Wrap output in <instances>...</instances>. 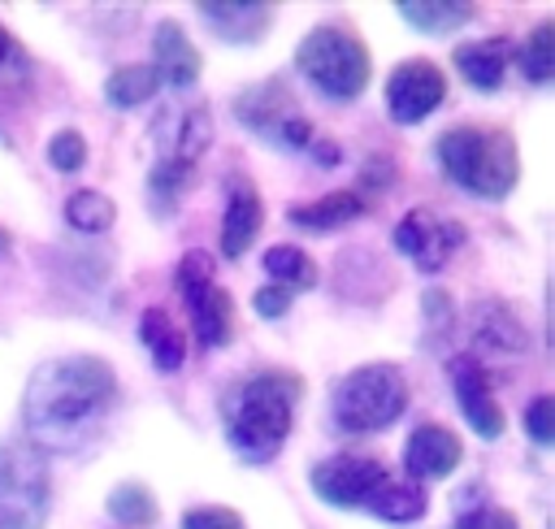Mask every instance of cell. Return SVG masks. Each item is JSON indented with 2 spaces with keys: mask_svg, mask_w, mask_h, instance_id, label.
<instances>
[{
  "mask_svg": "<svg viewBox=\"0 0 555 529\" xmlns=\"http://www.w3.org/2000/svg\"><path fill=\"white\" fill-rule=\"evenodd\" d=\"M113 386H117L113 369L95 356L48 360L35 369V377L26 386V421L43 438L65 434V429L82 425L87 416H95L100 408H108Z\"/></svg>",
  "mask_w": 555,
  "mask_h": 529,
  "instance_id": "1",
  "label": "cell"
},
{
  "mask_svg": "<svg viewBox=\"0 0 555 529\" xmlns=\"http://www.w3.org/2000/svg\"><path fill=\"white\" fill-rule=\"evenodd\" d=\"M295 399H299V377L291 373H256L238 382L221 403L230 447L243 460H269L291 434Z\"/></svg>",
  "mask_w": 555,
  "mask_h": 529,
  "instance_id": "2",
  "label": "cell"
},
{
  "mask_svg": "<svg viewBox=\"0 0 555 529\" xmlns=\"http://www.w3.org/2000/svg\"><path fill=\"white\" fill-rule=\"evenodd\" d=\"M438 160L451 182L481 199H503L520 178L516 143L499 126H451L438 139Z\"/></svg>",
  "mask_w": 555,
  "mask_h": 529,
  "instance_id": "3",
  "label": "cell"
},
{
  "mask_svg": "<svg viewBox=\"0 0 555 529\" xmlns=\"http://www.w3.org/2000/svg\"><path fill=\"white\" fill-rule=\"evenodd\" d=\"M295 65L330 100H356L369 87V48L343 22H325L308 30L295 48Z\"/></svg>",
  "mask_w": 555,
  "mask_h": 529,
  "instance_id": "4",
  "label": "cell"
},
{
  "mask_svg": "<svg viewBox=\"0 0 555 529\" xmlns=\"http://www.w3.org/2000/svg\"><path fill=\"white\" fill-rule=\"evenodd\" d=\"M330 408L343 429L373 434V429H386L408 408V382L395 364H364L343 382H334Z\"/></svg>",
  "mask_w": 555,
  "mask_h": 529,
  "instance_id": "5",
  "label": "cell"
},
{
  "mask_svg": "<svg viewBox=\"0 0 555 529\" xmlns=\"http://www.w3.org/2000/svg\"><path fill=\"white\" fill-rule=\"evenodd\" d=\"M48 520V464L35 447H0V529H43Z\"/></svg>",
  "mask_w": 555,
  "mask_h": 529,
  "instance_id": "6",
  "label": "cell"
},
{
  "mask_svg": "<svg viewBox=\"0 0 555 529\" xmlns=\"http://www.w3.org/2000/svg\"><path fill=\"white\" fill-rule=\"evenodd\" d=\"M182 299H186V312H191V325H195V338L204 347H221L234 330V304L230 295L212 282V260L208 251H186L178 260V273H173Z\"/></svg>",
  "mask_w": 555,
  "mask_h": 529,
  "instance_id": "7",
  "label": "cell"
},
{
  "mask_svg": "<svg viewBox=\"0 0 555 529\" xmlns=\"http://www.w3.org/2000/svg\"><path fill=\"white\" fill-rule=\"evenodd\" d=\"M234 117H238L243 126H251L256 134L278 139L282 147H312V139H317V134H312V121L291 104V91H286V82H278V78L238 91Z\"/></svg>",
  "mask_w": 555,
  "mask_h": 529,
  "instance_id": "8",
  "label": "cell"
},
{
  "mask_svg": "<svg viewBox=\"0 0 555 529\" xmlns=\"http://www.w3.org/2000/svg\"><path fill=\"white\" fill-rule=\"evenodd\" d=\"M308 481L334 507H369L377 499V490L390 481V473H386V464H377L369 455H330L312 468Z\"/></svg>",
  "mask_w": 555,
  "mask_h": 529,
  "instance_id": "9",
  "label": "cell"
},
{
  "mask_svg": "<svg viewBox=\"0 0 555 529\" xmlns=\"http://www.w3.org/2000/svg\"><path fill=\"white\" fill-rule=\"evenodd\" d=\"M464 243V230L455 221L434 217L429 208H412L403 212V221L395 225V247L425 273H438L447 264V256Z\"/></svg>",
  "mask_w": 555,
  "mask_h": 529,
  "instance_id": "10",
  "label": "cell"
},
{
  "mask_svg": "<svg viewBox=\"0 0 555 529\" xmlns=\"http://www.w3.org/2000/svg\"><path fill=\"white\" fill-rule=\"evenodd\" d=\"M442 95H447V78L434 61H403L386 82V108L403 126L429 117L442 104Z\"/></svg>",
  "mask_w": 555,
  "mask_h": 529,
  "instance_id": "11",
  "label": "cell"
},
{
  "mask_svg": "<svg viewBox=\"0 0 555 529\" xmlns=\"http://www.w3.org/2000/svg\"><path fill=\"white\" fill-rule=\"evenodd\" d=\"M447 373H451V386H455V399H460L468 425H473L481 438H499V434H503V408H499V399H494V386H490L486 369H481L473 356H455V360L447 364Z\"/></svg>",
  "mask_w": 555,
  "mask_h": 529,
  "instance_id": "12",
  "label": "cell"
},
{
  "mask_svg": "<svg viewBox=\"0 0 555 529\" xmlns=\"http://www.w3.org/2000/svg\"><path fill=\"white\" fill-rule=\"evenodd\" d=\"M225 195L230 199H225V217H221V256L238 260L256 243L260 221H264V208H260L256 186L247 178H238V173L225 182Z\"/></svg>",
  "mask_w": 555,
  "mask_h": 529,
  "instance_id": "13",
  "label": "cell"
},
{
  "mask_svg": "<svg viewBox=\"0 0 555 529\" xmlns=\"http://www.w3.org/2000/svg\"><path fill=\"white\" fill-rule=\"evenodd\" d=\"M464 460V447L460 438L447 429V425H416L408 447H403V468L412 477H447L455 464Z\"/></svg>",
  "mask_w": 555,
  "mask_h": 529,
  "instance_id": "14",
  "label": "cell"
},
{
  "mask_svg": "<svg viewBox=\"0 0 555 529\" xmlns=\"http://www.w3.org/2000/svg\"><path fill=\"white\" fill-rule=\"evenodd\" d=\"M199 17L225 39V43H256L264 39L269 22H273V9L260 4V0H212V4H199Z\"/></svg>",
  "mask_w": 555,
  "mask_h": 529,
  "instance_id": "15",
  "label": "cell"
},
{
  "mask_svg": "<svg viewBox=\"0 0 555 529\" xmlns=\"http://www.w3.org/2000/svg\"><path fill=\"white\" fill-rule=\"evenodd\" d=\"M152 69L169 82V87H191L195 78H199V69H204V61H199V48L186 39V30L182 26H173V22H160L156 26V35H152Z\"/></svg>",
  "mask_w": 555,
  "mask_h": 529,
  "instance_id": "16",
  "label": "cell"
},
{
  "mask_svg": "<svg viewBox=\"0 0 555 529\" xmlns=\"http://www.w3.org/2000/svg\"><path fill=\"white\" fill-rule=\"evenodd\" d=\"M507 61H512V43L507 39H473V43L455 48V69L477 91H494L503 82V74H507Z\"/></svg>",
  "mask_w": 555,
  "mask_h": 529,
  "instance_id": "17",
  "label": "cell"
},
{
  "mask_svg": "<svg viewBox=\"0 0 555 529\" xmlns=\"http://www.w3.org/2000/svg\"><path fill=\"white\" fill-rule=\"evenodd\" d=\"M360 212H364V199L356 191H330L312 204H295L286 217H291V225H304V230H338V225L356 221Z\"/></svg>",
  "mask_w": 555,
  "mask_h": 529,
  "instance_id": "18",
  "label": "cell"
},
{
  "mask_svg": "<svg viewBox=\"0 0 555 529\" xmlns=\"http://www.w3.org/2000/svg\"><path fill=\"white\" fill-rule=\"evenodd\" d=\"M139 338H143V347L152 351V364H156L160 373H173V369L182 364V356H186L182 330L173 325V317H169L165 308H147V312H143Z\"/></svg>",
  "mask_w": 555,
  "mask_h": 529,
  "instance_id": "19",
  "label": "cell"
},
{
  "mask_svg": "<svg viewBox=\"0 0 555 529\" xmlns=\"http://www.w3.org/2000/svg\"><path fill=\"white\" fill-rule=\"evenodd\" d=\"M473 4L468 0H403L399 4V17L412 26V30H425V35H442V30H455L464 22H473Z\"/></svg>",
  "mask_w": 555,
  "mask_h": 529,
  "instance_id": "20",
  "label": "cell"
},
{
  "mask_svg": "<svg viewBox=\"0 0 555 529\" xmlns=\"http://www.w3.org/2000/svg\"><path fill=\"white\" fill-rule=\"evenodd\" d=\"M156 87H160V74H156L152 65H121V69L108 74L104 95H108V104H117V108H134V104L152 100Z\"/></svg>",
  "mask_w": 555,
  "mask_h": 529,
  "instance_id": "21",
  "label": "cell"
},
{
  "mask_svg": "<svg viewBox=\"0 0 555 529\" xmlns=\"http://www.w3.org/2000/svg\"><path fill=\"white\" fill-rule=\"evenodd\" d=\"M373 507V516H382V520H421L425 516V507H429V499H425V490L416 486V481H386L382 490H377V499L369 503Z\"/></svg>",
  "mask_w": 555,
  "mask_h": 529,
  "instance_id": "22",
  "label": "cell"
},
{
  "mask_svg": "<svg viewBox=\"0 0 555 529\" xmlns=\"http://www.w3.org/2000/svg\"><path fill=\"white\" fill-rule=\"evenodd\" d=\"M264 273H269L282 291H308V286L317 282V264H312L299 247H291V243L264 251Z\"/></svg>",
  "mask_w": 555,
  "mask_h": 529,
  "instance_id": "23",
  "label": "cell"
},
{
  "mask_svg": "<svg viewBox=\"0 0 555 529\" xmlns=\"http://www.w3.org/2000/svg\"><path fill=\"white\" fill-rule=\"evenodd\" d=\"M113 217H117V208H113V199L100 195V191H74V195L65 199V221H69L74 230H82V234L108 230Z\"/></svg>",
  "mask_w": 555,
  "mask_h": 529,
  "instance_id": "24",
  "label": "cell"
},
{
  "mask_svg": "<svg viewBox=\"0 0 555 529\" xmlns=\"http://www.w3.org/2000/svg\"><path fill=\"white\" fill-rule=\"evenodd\" d=\"M520 69L529 82H551L555 78V26L551 22H538L533 35L525 39L520 48Z\"/></svg>",
  "mask_w": 555,
  "mask_h": 529,
  "instance_id": "25",
  "label": "cell"
},
{
  "mask_svg": "<svg viewBox=\"0 0 555 529\" xmlns=\"http://www.w3.org/2000/svg\"><path fill=\"white\" fill-rule=\"evenodd\" d=\"M108 512L121 520V525H152L156 520V499L147 486L139 481H121L113 494H108Z\"/></svg>",
  "mask_w": 555,
  "mask_h": 529,
  "instance_id": "26",
  "label": "cell"
},
{
  "mask_svg": "<svg viewBox=\"0 0 555 529\" xmlns=\"http://www.w3.org/2000/svg\"><path fill=\"white\" fill-rule=\"evenodd\" d=\"M48 160H52V169H61V173L82 169V160H87V139H82L78 130H56L52 143H48Z\"/></svg>",
  "mask_w": 555,
  "mask_h": 529,
  "instance_id": "27",
  "label": "cell"
},
{
  "mask_svg": "<svg viewBox=\"0 0 555 529\" xmlns=\"http://www.w3.org/2000/svg\"><path fill=\"white\" fill-rule=\"evenodd\" d=\"M191 169L195 165H186V160H173V156H160V165L152 169V178H147V186H152V195L156 199H173L186 182H191Z\"/></svg>",
  "mask_w": 555,
  "mask_h": 529,
  "instance_id": "28",
  "label": "cell"
},
{
  "mask_svg": "<svg viewBox=\"0 0 555 529\" xmlns=\"http://www.w3.org/2000/svg\"><path fill=\"white\" fill-rule=\"evenodd\" d=\"M525 429H529V438H533L538 447H551V442H555V399H551V395H538V399L529 403Z\"/></svg>",
  "mask_w": 555,
  "mask_h": 529,
  "instance_id": "29",
  "label": "cell"
},
{
  "mask_svg": "<svg viewBox=\"0 0 555 529\" xmlns=\"http://www.w3.org/2000/svg\"><path fill=\"white\" fill-rule=\"evenodd\" d=\"M182 529H243V520L230 507H195V512H186Z\"/></svg>",
  "mask_w": 555,
  "mask_h": 529,
  "instance_id": "30",
  "label": "cell"
},
{
  "mask_svg": "<svg viewBox=\"0 0 555 529\" xmlns=\"http://www.w3.org/2000/svg\"><path fill=\"white\" fill-rule=\"evenodd\" d=\"M451 529H520V525H516V516L503 512V507H477V512H464Z\"/></svg>",
  "mask_w": 555,
  "mask_h": 529,
  "instance_id": "31",
  "label": "cell"
},
{
  "mask_svg": "<svg viewBox=\"0 0 555 529\" xmlns=\"http://www.w3.org/2000/svg\"><path fill=\"white\" fill-rule=\"evenodd\" d=\"M251 308H256V317H286L291 312V291H282V286H260L256 295H251Z\"/></svg>",
  "mask_w": 555,
  "mask_h": 529,
  "instance_id": "32",
  "label": "cell"
},
{
  "mask_svg": "<svg viewBox=\"0 0 555 529\" xmlns=\"http://www.w3.org/2000/svg\"><path fill=\"white\" fill-rule=\"evenodd\" d=\"M308 152H312L321 165H338V147H334V143H321V139H312V147H308Z\"/></svg>",
  "mask_w": 555,
  "mask_h": 529,
  "instance_id": "33",
  "label": "cell"
},
{
  "mask_svg": "<svg viewBox=\"0 0 555 529\" xmlns=\"http://www.w3.org/2000/svg\"><path fill=\"white\" fill-rule=\"evenodd\" d=\"M4 52H9V35H4V26H0V61H4Z\"/></svg>",
  "mask_w": 555,
  "mask_h": 529,
  "instance_id": "34",
  "label": "cell"
},
{
  "mask_svg": "<svg viewBox=\"0 0 555 529\" xmlns=\"http://www.w3.org/2000/svg\"><path fill=\"white\" fill-rule=\"evenodd\" d=\"M4 247H9V234H4V230H0V251H4Z\"/></svg>",
  "mask_w": 555,
  "mask_h": 529,
  "instance_id": "35",
  "label": "cell"
}]
</instances>
